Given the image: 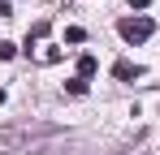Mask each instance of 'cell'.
<instances>
[{
  "mask_svg": "<svg viewBox=\"0 0 160 155\" xmlns=\"http://www.w3.org/2000/svg\"><path fill=\"white\" fill-rule=\"evenodd\" d=\"M117 30H121V39H126V43H143V39H152V30H156V26H152V17L134 13V17H126Z\"/></svg>",
  "mask_w": 160,
  "mask_h": 155,
  "instance_id": "6da1fadb",
  "label": "cell"
},
{
  "mask_svg": "<svg viewBox=\"0 0 160 155\" xmlns=\"http://www.w3.org/2000/svg\"><path fill=\"white\" fill-rule=\"evenodd\" d=\"M138 73H143V69L130 65V60H117V65H112V78H121V82H130V78H138Z\"/></svg>",
  "mask_w": 160,
  "mask_h": 155,
  "instance_id": "7a4b0ae2",
  "label": "cell"
},
{
  "mask_svg": "<svg viewBox=\"0 0 160 155\" xmlns=\"http://www.w3.org/2000/svg\"><path fill=\"white\" fill-rule=\"evenodd\" d=\"M95 69H100V60L95 56H78V78L87 82V78H95Z\"/></svg>",
  "mask_w": 160,
  "mask_h": 155,
  "instance_id": "3957f363",
  "label": "cell"
},
{
  "mask_svg": "<svg viewBox=\"0 0 160 155\" xmlns=\"http://www.w3.org/2000/svg\"><path fill=\"white\" fill-rule=\"evenodd\" d=\"M65 39H69V43H82L87 35H82V26H69V30H65Z\"/></svg>",
  "mask_w": 160,
  "mask_h": 155,
  "instance_id": "277c9868",
  "label": "cell"
},
{
  "mask_svg": "<svg viewBox=\"0 0 160 155\" xmlns=\"http://www.w3.org/2000/svg\"><path fill=\"white\" fill-rule=\"evenodd\" d=\"M69 95H87V82L82 78H69Z\"/></svg>",
  "mask_w": 160,
  "mask_h": 155,
  "instance_id": "5b68a950",
  "label": "cell"
},
{
  "mask_svg": "<svg viewBox=\"0 0 160 155\" xmlns=\"http://www.w3.org/2000/svg\"><path fill=\"white\" fill-rule=\"evenodd\" d=\"M13 56H18V48H13V43H0V60H13Z\"/></svg>",
  "mask_w": 160,
  "mask_h": 155,
  "instance_id": "8992f818",
  "label": "cell"
},
{
  "mask_svg": "<svg viewBox=\"0 0 160 155\" xmlns=\"http://www.w3.org/2000/svg\"><path fill=\"white\" fill-rule=\"evenodd\" d=\"M130 9H147V0H130Z\"/></svg>",
  "mask_w": 160,
  "mask_h": 155,
  "instance_id": "52a82bcc",
  "label": "cell"
},
{
  "mask_svg": "<svg viewBox=\"0 0 160 155\" xmlns=\"http://www.w3.org/2000/svg\"><path fill=\"white\" fill-rule=\"evenodd\" d=\"M0 103H4V86H0Z\"/></svg>",
  "mask_w": 160,
  "mask_h": 155,
  "instance_id": "ba28073f",
  "label": "cell"
}]
</instances>
